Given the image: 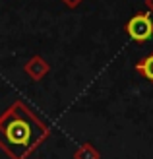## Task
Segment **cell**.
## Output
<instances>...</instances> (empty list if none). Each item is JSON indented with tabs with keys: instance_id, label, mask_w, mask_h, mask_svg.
Here are the masks:
<instances>
[{
	"instance_id": "5",
	"label": "cell",
	"mask_w": 153,
	"mask_h": 159,
	"mask_svg": "<svg viewBox=\"0 0 153 159\" xmlns=\"http://www.w3.org/2000/svg\"><path fill=\"white\" fill-rule=\"evenodd\" d=\"M74 159H101V153L93 144L85 142L74 152Z\"/></svg>"
},
{
	"instance_id": "2",
	"label": "cell",
	"mask_w": 153,
	"mask_h": 159,
	"mask_svg": "<svg viewBox=\"0 0 153 159\" xmlns=\"http://www.w3.org/2000/svg\"><path fill=\"white\" fill-rule=\"evenodd\" d=\"M124 29H126L128 37L134 39L136 43H146L147 39H151V35H153V20H151V16L147 12L136 14V16H132V18L126 21Z\"/></svg>"
},
{
	"instance_id": "3",
	"label": "cell",
	"mask_w": 153,
	"mask_h": 159,
	"mask_svg": "<svg viewBox=\"0 0 153 159\" xmlns=\"http://www.w3.org/2000/svg\"><path fill=\"white\" fill-rule=\"evenodd\" d=\"M23 72L33 80V82H41V80L51 72V64L41 57V54H33V57L23 64Z\"/></svg>"
},
{
	"instance_id": "6",
	"label": "cell",
	"mask_w": 153,
	"mask_h": 159,
	"mask_svg": "<svg viewBox=\"0 0 153 159\" xmlns=\"http://www.w3.org/2000/svg\"><path fill=\"white\" fill-rule=\"evenodd\" d=\"M62 2L66 4L68 8H76V6H79V4H82L83 0H62Z\"/></svg>"
},
{
	"instance_id": "1",
	"label": "cell",
	"mask_w": 153,
	"mask_h": 159,
	"mask_svg": "<svg viewBox=\"0 0 153 159\" xmlns=\"http://www.w3.org/2000/svg\"><path fill=\"white\" fill-rule=\"evenodd\" d=\"M49 136L51 126L21 99L0 115V149L10 159H27Z\"/></svg>"
},
{
	"instance_id": "4",
	"label": "cell",
	"mask_w": 153,
	"mask_h": 159,
	"mask_svg": "<svg viewBox=\"0 0 153 159\" xmlns=\"http://www.w3.org/2000/svg\"><path fill=\"white\" fill-rule=\"evenodd\" d=\"M136 72L142 74L146 80H149V82H153V52L136 62Z\"/></svg>"
},
{
	"instance_id": "7",
	"label": "cell",
	"mask_w": 153,
	"mask_h": 159,
	"mask_svg": "<svg viewBox=\"0 0 153 159\" xmlns=\"http://www.w3.org/2000/svg\"><path fill=\"white\" fill-rule=\"evenodd\" d=\"M146 6H147L149 12H153V0H146ZM149 12H147V14H149Z\"/></svg>"
}]
</instances>
